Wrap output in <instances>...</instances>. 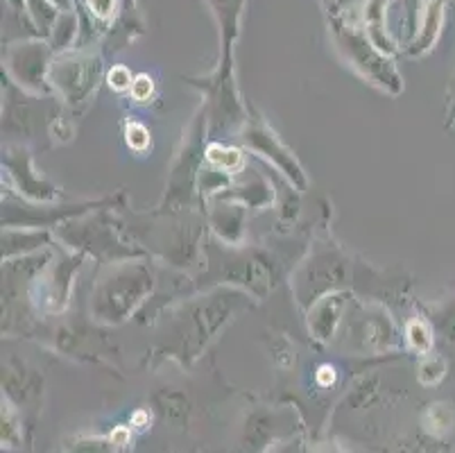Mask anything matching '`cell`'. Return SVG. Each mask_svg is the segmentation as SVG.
I'll list each match as a JSON object with an SVG mask.
<instances>
[{
	"label": "cell",
	"mask_w": 455,
	"mask_h": 453,
	"mask_svg": "<svg viewBox=\"0 0 455 453\" xmlns=\"http://www.w3.org/2000/svg\"><path fill=\"white\" fill-rule=\"evenodd\" d=\"M150 91H152L150 80H148V77H139V82H136V85H134V95H136V98H146V95L150 93Z\"/></svg>",
	"instance_id": "cell-2"
},
{
	"label": "cell",
	"mask_w": 455,
	"mask_h": 453,
	"mask_svg": "<svg viewBox=\"0 0 455 453\" xmlns=\"http://www.w3.org/2000/svg\"><path fill=\"white\" fill-rule=\"evenodd\" d=\"M114 438L121 440V442H125V440H127V431H118V433H116Z\"/></svg>",
	"instance_id": "cell-4"
},
{
	"label": "cell",
	"mask_w": 455,
	"mask_h": 453,
	"mask_svg": "<svg viewBox=\"0 0 455 453\" xmlns=\"http://www.w3.org/2000/svg\"><path fill=\"white\" fill-rule=\"evenodd\" d=\"M333 381V369L331 368H322L320 369V384L322 385H329Z\"/></svg>",
	"instance_id": "cell-3"
},
{
	"label": "cell",
	"mask_w": 455,
	"mask_h": 453,
	"mask_svg": "<svg viewBox=\"0 0 455 453\" xmlns=\"http://www.w3.org/2000/svg\"><path fill=\"white\" fill-rule=\"evenodd\" d=\"M127 82H130V77H127L125 69H116L114 73H111V86H116V89H123V86H127Z\"/></svg>",
	"instance_id": "cell-1"
}]
</instances>
